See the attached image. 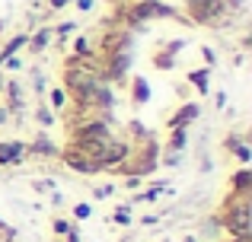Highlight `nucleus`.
<instances>
[{"mask_svg": "<svg viewBox=\"0 0 252 242\" xmlns=\"http://www.w3.org/2000/svg\"><path fill=\"white\" fill-rule=\"evenodd\" d=\"M230 226H233L236 233H246V230H249V207H246V201H240V207L233 211V217H230Z\"/></svg>", "mask_w": 252, "mask_h": 242, "instance_id": "20e7f679", "label": "nucleus"}, {"mask_svg": "<svg viewBox=\"0 0 252 242\" xmlns=\"http://www.w3.org/2000/svg\"><path fill=\"white\" fill-rule=\"evenodd\" d=\"M189 80H191V83H195V86L204 93V89H208V70H191V74H189Z\"/></svg>", "mask_w": 252, "mask_h": 242, "instance_id": "0eeeda50", "label": "nucleus"}, {"mask_svg": "<svg viewBox=\"0 0 252 242\" xmlns=\"http://www.w3.org/2000/svg\"><path fill=\"white\" fill-rule=\"evenodd\" d=\"M223 6H227V0H189V10L198 23H214L223 13Z\"/></svg>", "mask_w": 252, "mask_h": 242, "instance_id": "f257e3e1", "label": "nucleus"}, {"mask_svg": "<svg viewBox=\"0 0 252 242\" xmlns=\"http://www.w3.org/2000/svg\"><path fill=\"white\" fill-rule=\"evenodd\" d=\"M64 160H67V166H74V169H80V172H96V162L90 160V156H83L80 150H67V153H64Z\"/></svg>", "mask_w": 252, "mask_h": 242, "instance_id": "7ed1b4c3", "label": "nucleus"}, {"mask_svg": "<svg viewBox=\"0 0 252 242\" xmlns=\"http://www.w3.org/2000/svg\"><path fill=\"white\" fill-rule=\"evenodd\" d=\"M64 3H70V0H51V10H58V6H64Z\"/></svg>", "mask_w": 252, "mask_h": 242, "instance_id": "ddd939ff", "label": "nucleus"}, {"mask_svg": "<svg viewBox=\"0 0 252 242\" xmlns=\"http://www.w3.org/2000/svg\"><path fill=\"white\" fill-rule=\"evenodd\" d=\"M115 220L118 223H128V211H115Z\"/></svg>", "mask_w": 252, "mask_h": 242, "instance_id": "f8f14e48", "label": "nucleus"}, {"mask_svg": "<svg viewBox=\"0 0 252 242\" xmlns=\"http://www.w3.org/2000/svg\"><path fill=\"white\" fill-rule=\"evenodd\" d=\"M182 143H185V134H182V131H179V134L172 137V150H176V147H182Z\"/></svg>", "mask_w": 252, "mask_h": 242, "instance_id": "9b49d317", "label": "nucleus"}, {"mask_svg": "<svg viewBox=\"0 0 252 242\" xmlns=\"http://www.w3.org/2000/svg\"><path fill=\"white\" fill-rule=\"evenodd\" d=\"M134 99L137 102H147V80H141V77L134 80Z\"/></svg>", "mask_w": 252, "mask_h": 242, "instance_id": "6e6552de", "label": "nucleus"}, {"mask_svg": "<svg viewBox=\"0 0 252 242\" xmlns=\"http://www.w3.org/2000/svg\"><path fill=\"white\" fill-rule=\"evenodd\" d=\"M23 45H26V38H23V35H19V38H13V42H10V45L3 48V54H0V61H6V57H10V54H13L16 48H23Z\"/></svg>", "mask_w": 252, "mask_h": 242, "instance_id": "1a4fd4ad", "label": "nucleus"}, {"mask_svg": "<svg viewBox=\"0 0 252 242\" xmlns=\"http://www.w3.org/2000/svg\"><path fill=\"white\" fill-rule=\"evenodd\" d=\"M157 16H176V10L160 3V0H144L134 6V19H157Z\"/></svg>", "mask_w": 252, "mask_h": 242, "instance_id": "f03ea898", "label": "nucleus"}, {"mask_svg": "<svg viewBox=\"0 0 252 242\" xmlns=\"http://www.w3.org/2000/svg\"><path fill=\"white\" fill-rule=\"evenodd\" d=\"M45 45H48V29H45V32H38V35H35V42H32V51H42Z\"/></svg>", "mask_w": 252, "mask_h": 242, "instance_id": "9d476101", "label": "nucleus"}, {"mask_svg": "<svg viewBox=\"0 0 252 242\" xmlns=\"http://www.w3.org/2000/svg\"><path fill=\"white\" fill-rule=\"evenodd\" d=\"M195 115H198V106H185L182 112H179L176 118H172V128H179V131H182V128H185V121H191Z\"/></svg>", "mask_w": 252, "mask_h": 242, "instance_id": "423d86ee", "label": "nucleus"}, {"mask_svg": "<svg viewBox=\"0 0 252 242\" xmlns=\"http://www.w3.org/2000/svg\"><path fill=\"white\" fill-rule=\"evenodd\" d=\"M23 143H0V162H16L23 156Z\"/></svg>", "mask_w": 252, "mask_h": 242, "instance_id": "39448f33", "label": "nucleus"}]
</instances>
